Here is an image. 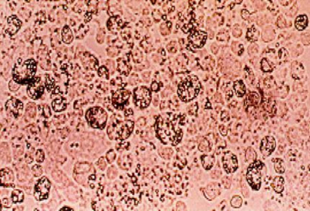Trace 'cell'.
<instances>
[{
  "label": "cell",
  "instance_id": "12",
  "mask_svg": "<svg viewBox=\"0 0 310 211\" xmlns=\"http://www.w3.org/2000/svg\"><path fill=\"white\" fill-rule=\"evenodd\" d=\"M307 17L305 15H300L297 17L295 20V26L299 30L302 31L307 26Z\"/></svg>",
  "mask_w": 310,
  "mask_h": 211
},
{
  "label": "cell",
  "instance_id": "3",
  "mask_svg": "<svg viewBox=\"0 0 310 211\" xmlns=\"http://www.w3.org/2000/svg\"><path fill=\"white\" fill-rule=\"evenodd\" d=\"M264 163L259 160L250 164L246 173V179L249 185L254 190H259L261 186L262 179L265 171Z\"/></svg>",
  "mask_w": 310,
  "mask_h": 211
},
{
  "label": "cell",
  "instance_id": "5",
  "mask_svg": "<svg viewBox=\"0 0 310 211\" xmlns=\"http://www.w3.org/2000/svg\"><path fill=\"white\" fill-rule=\"evenodd\" d=\"M134 99L137 106L140 107H145L150 102L151 99L150 93L145 88H138L134 91Z\"/></svg>",
  "mask_w": 310,
  "mask_h": 211
},
{
  "label": "cell",
  "instance_id": "14",
  "mask_svg": "<svg viewBox=\"0 0 310 211\" xmlns=\"http://www.w3.org/2000/svg\"><path fill=\"white\" fill-rule=\"evenodd\" d=\"M233 88L236 95L238 97H242L245 93V87L241 80H237L234 82Z\"/></svg>",
  "mask_w": 310,
  "mask_h": 211
},
{
  "label": "cell",
  "instance_id": "8",
  "mask_svg": "<svg viewBox=\"0 0 310 211\" xmlns=\"http://www.w3.org/2000/svg\"><path fill=\"white\" fill-rule=\"evenodd\" d=\"M223 168L227 173L233 172L238 167L236 156L230 152L225 153L222 158Z\"/></svg>",
  "mask_w": 310,
  "mask_h": 211
},
{
  "label": "cell",
  "instance_id": "6",
  "mask_svg": "<svg viewBox=\"0 0 310 211\" xmlns=\"http://www.w3.org/2000/svg\"><path fill=\"white\" fill-rule=\"evenodd\" d=\"M276 146L275 138L272 136H265L262 139L260 150L262 155L265 157L270 155L275 150Z\"/></svg>",
  "mask_w": 310,
  "mask_h": 211
},
{
  "label": "cell",
  "instance_id": "2",
  "mask_svg": "<svg viewBox=\"0 0 310 211\" xmlns=\"http://www.w3.org/2000/svg\"><path fill=\"white\" fill-rule=\"evenodd\" d=\"M201 88L200 81L196 76H189L179 85L178 94L180 99L185 102L190 101L198 95Z\"/></svg>",
  "mask_w": 310,
  "mask_h": 211
},
{
  "label": "cell",
  "instance_id": "7",
  "mask_svg": "<svg viewBox=\"0 0 310 211\" xmlns=\"http://www.w3.org/2000/svg\"><path fill=\"white\" fill-rule=\"evenodd\" d=\"M103 112H91V114H87V120L92 127L99 129H102L105 127L107 117Z\"/></svg>",
  "mask_w": 310,
  "mask_h": 211
},
{
  "label": "cell",
  "instance_id": "10",
  "mask_svg": "<svg viewBox=\"0 0 310 211\" xmlns=\"http://www.w3.org/2000/svg\"><path fill=\"white\" fill-rule=\"evenodd\" d=\"M13 175L12 171L3 169L1 171V184L3 186H11L13 181Z\"/></svg>",
  "mask_w": 310,
  "mask_h": 211
},
{
  "label": "cell",
  "instance_id": "4",
  "mask_svg": "<svg viewBox=\"0 0 310 211\" xmlns=\"http://www.w3.org/2000/svg\"><path fill=\"white\" fill-rule=\"evenodd\" d=\"M51 183L48 179L42 177L35 187L34 193L35 198L40 200L47 199Z\"/></svg>",
  "mask_w": 310,
  "mask_h": 211
},
{
  "label": "cell",
  "instance_id": "15",
  "mask_svg": "<svg viewBox=\"0 0 310 211\" xmlns=\"http://www.w3.org/2000/svg\"><path fill=\"white\" fill-rule=\"evenodd\" d=\"M274 167L275 172L279 174H282L285 171V163L282 159L276 158L274 159Z\"/></svg>",
  "mask_w": 310,
  "mask_h": 211
},
{
  "label": "cell",
  "instance_id": "16",
  "mask_svg": "<svg viewBox=\"0 0 310 211\" xmlns=\"http://www.w3.org/2000/svg\"><path fill=\"white\" fill-rule=\"evenodd\" d=\"M12 201L14 203L21 202L24 199V196L22 191L16 189L12 193Z\"/></svg>",
  "mask_w": 310,
  "mask_h": 211
},
{
  "label": "cell",
  "instance_id": "1",
  "mask_svg": "<svg viewBox=\"0 0 310 211\" xmlns=\"http://www.w3.org/2000/svg\"><path fill=\"white\" fill-rule=\"evenodd\" d=\"M176 120L158 118L155 124L157 136L161 139L179 140L182 136L180 129L176 124Z\"/></svg>",
  "mask_w": 310,
  "mask_h": 211
},
{
  "label": "cell",
  "instance_id": "17",
  "mask_svg": "<svg viewBox=\"0 0 310 211\" xmlns=\"http://www.w3.org/2000/svg\"><path fill=\"white\" fill-rule=\"evenodd\" d=\"M242 202L241 198L239 196H236L232 200L231 204L233 207L238 208L241 206Z\"/></svg>",
  "mask_w": 310,
  "mask_h": 211
},
{
  "label": "cell",
  "instance_id": "13",
  "mask_svg": "<svg viewBox=\"0 0 310 211\" xmlns=\"http://www.w3.org/2000/svg\"><path fill=\"white\" fill-rule=\"evenodd\" d=\"M61 35L62 41L65 43H70L73 39L72 32L67 26H65L63 28L61 32Z\"/></svg>",
  "mask_w": 310,
  "mask_h": 211
},
{
  "label": "cell",
  "instance_id": "9",
  "mask_svg": "<svg viewBox=\"0 0 310 211\" xmlns=\"http://www.w3.org/2000/svg\"><path fill=\"white\" fill-rule=\"evenodd\" d=\"M8 28L6 31L10 35L16 33L20 28L21 24V22L15 15L9 16L7 19Z\"/></svg>",
  "mask_w": 310,
  "mask_h": 211
},
{
  "label": "cell",
  "instance_id": "11",
  "mask_svg": "<svg viewBox=\"0 0 310 211\" xmlns=\"http://www.w3.org/2000/svg\"><path fill=\"white\" fill-rule=\"evenodd\" d=\"M284 179L282 177L277 176L273 179L272 186L276 193H281L284 190Z\"/></svg>",
  "mask_w": 310,
  "mask_h": 211
}]
</instances>
